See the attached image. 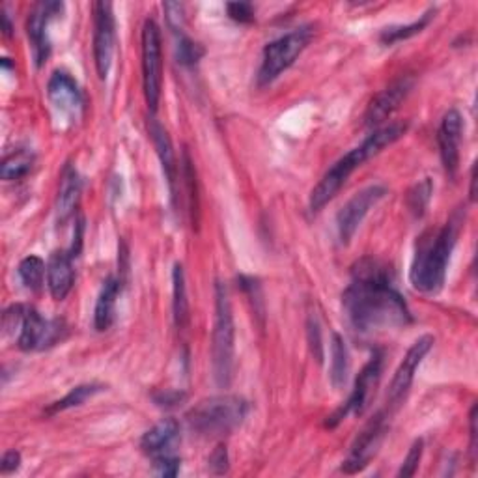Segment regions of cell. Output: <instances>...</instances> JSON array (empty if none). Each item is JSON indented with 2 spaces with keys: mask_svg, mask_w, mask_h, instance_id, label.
I'll return each instance as SVG.
<instances>
[{
  "mask_svg": "<svg viewBox=\"0 0 478 478\" xmlns=\"http://www.w3.org/2000/svg\"><path fill=\"white\" fill-rule=\"evenodd\" d=\"M342 305L359 333H374L413 321L403 298L394 290L391 271L374 259L353 266V280L342 293Z\"/></svg>",
  "mask_w": 478,
  "mask_h": 478,
  "instance_id": "cell-1",
  "label": "cell"
},
{
  "mask_svg": "<svg viewBox=\"0 0 478 478\" xmlns=\"http://www.w3.org/2000/svg\"><path fill=\"white\" fill-rule=\"evenodd\" d=\"M408 131L406 122H392L389 126H383L376 131H372L369 137H366L357 148L350 150L344 158H341L333 167H331L323 178L320 179L318 186L310 193V211L318 213L325 204L333 200L339 191L346 186L348 178L362 167V163L369 161L371 158L378 156L385 148H389L391 144L400 140Z\"/></svg>",
  "mask_w": 478,
  "mask_h": 478,
  "instance_id": "cell-2",
  "label": "cell"
},
{
  "mask_svg": "<svg viewBox=\"0 0 478 478\" xmlns=\"http://www.w3.org/2000/svg\"><path fill=\"white\" fill-rule=\"evenodd\" d=\"M462 219L453 220L439 229L424 232L417 241V252L412 264L410 280L422 293H437L445 284L451 254L458 241Z\"/></svg>",
  "mask_w": 478,
  "mask_h": 478,
  "instance_id": "cell-3",
  "label": "cell"
},
{
  "mask_svg": "<svg viewBox=\"0 0 478 478\" xmlns=\"http://www.w3.org/2000/svg\"><path fill=\"white\" fill-rule=\"evenodd\" d=\"M236 327L230 305L229 290L223 282L215 284V323H213V344L211 362L213 378L219 387H229L234 378V351H236Z\"/></svg>",
  "mask_w": 478,
  "mask_h": 478,
  "instance_id": "cell-4",
  "label": "cell"
},
{
  "mask_svg": "<svg viewBox=\"0 0 478 478\" xmlns=\"http://www.w3.org/2000/svg\"><path fill=\"white\" fill-rule=\"evenodd\" d=\"M247 412L249 403L239 396H211L198 402L188 413V422L200 435H225L243 422Z\"/></svg>",
  "mask_w": 478,
  "mask_h": 478,
  "instance_id": "cell-5",
  "label": "cell"
},
{
  "mask_svg": "<svg viewBox=\"0 0 478 478\" xmlns=\"http://www.w3.org/2000/svg\"><path fill=\"white\" fill-rule=\"evenodd\" d=\"M310 40H312L310 26H301L280 36L279 40L268 44L262 53V64L259 69V85L266 86L271 85L275 79H279L307 49Z\"/></svg>",
  "mask_w": 478,
  "mask_h": 478,
  "instance_id": "cell-6",
  "label": "cell"
},
{
  "mask_svg": "<svg viewBox=\"0 0 478 478\" xmlns=\"http://www.w3.org/2000/svg\"><path fill=\"white\" fill-rule=\"evenodd\" d=\"M142 85L146 103L156 113L163 88V49L161 30L154 19H146L142 26Z\"/></svg>",
  "mask_w": 478,
  "mask_h": 478,
  "instance_id": "cell-7",
  "label": "cell"
},
{
  "mask_svg": "<svg viewBox=\"0 0 478 478\" xmlns=\"http://www.w3.org/2000/svg\"><path fill=\"white\" fill-rule=\"evenodd\" d=\"M66 331L62 320H46L38 310L26 307L17 335V346L23 351H42L60 342Z\"/></svg>",
  "mask_w": 478,
  "mask_h": 478,
  "instance_id": "cell-8",
  "label": "cell"
},
{
  "mask_svg": "<svg viewBox=\"0 0 478 478\" xmlns=\"http://www.w3.org/2000/svg\"><path fill=\"white\" fill-rule=\"evenodd\" d=\"M381 369H383V355L374 353V357L364 364V369L357 376L355 387L346 402V406H342L333 417H329L327 421L329 428H335L348 413L361 417L366 410H369L371 402L374 398V392H376V387L381 378Z\"/></svg>",
  "mask_w": 478,
  "mask_h": 478,
  "instance_id": "cell-9",
  "label": "cell"
},
{
  "mask_svg": "<svg viewBox=\"0 0 478 478\" xmlns=\"http://www.w3.org/2000/svg\"><path fill=\"white\" fill-rule=\"evenodd\" d=\"M115 12L110 3L94 5V62L99 79H107L115 55Z\"/></svg>",
  "mask_w": 478,
  "mask_h": 478,
  "instance_id": "cell-10",
  "label": "cell"
},
{
  "mask_svg": "<svg viewBox=\"0 0 478 478\" xmlns=\"http://www.w3.org/2000/svg\"><path fill=\"white\" fill-rule=\"evenodd\" d=\"M385 432H387V417L385 413H378L369 424L362 428V432L353 441L350 454L342 463V471L346 474H355L369 467L371 460L378 454L381 447Z\"/></svg>",
  "mask_w": 478,
  "mask_h": 478,
  "instance_id": "cell-11",
  "label": "cell"
},
{
  "mask_svg": "<svg viewBox=\"0 0 478 478\" xmlns=\"http://www.w3.org/2000/svg\"><path fill=\"white\" fill-rule=\"evenodd\" d=\"M435 339L432 335H424L421 337L406 353V357H403V361L400 362V366L394 372V378L389 385V392H387V403L391 412L398 410L400 403L403 402V398L408 396L410 392V387L413 383V378H415V372L421 366L422 359L428 355V351L432 350Z\"/></svg>",
  "mask_w": 478,
  "mask_h": 478,
  "instance_id": "cell-12",
  "label": "cell"
},
{
  "mask_svg": "<svg viewBox=\"0 0 478 478\" xmlns=\"http://www.w3.org/2000/svg\"><path fill=\"white\" fill-rule=\"evenodd\" d=\"M387 195L383 186H371L353 195L337 215V230L342 245H348L369 211Z\"/></svg>",
  "mask_w": 478,
  "mask_h": 478,
  "instance_id": "cell-13",
  "label": "cell"
},
{
  "mask_svg": "<svg viewBox=\"0 0 478 478\" xmlns=\"http://www.w3.org/2000/svg\"><path fill=\"white\" fill-rule=\"evenodd\" d=\"M64 5L62 3H40L36 5L34 10L28 15L26 21V34L32 46V55L36 60V66L42 67L49 55H51V42H49V23L62 15Z\"/></svg>",
  "mask_w": 478,
  "mask_h": 478,
  "instance_id": "cell-14",
  "label": "cell"
},
{
  "mask_svg": "<svg viewBox=\"0 0 478 478\" xmlns=\"http://www.w3.org/2000/svg\"><path fill=\"white\" fill-rule=\"evenodd\" d=\"M47 97L53 105L56 113L69 122H76L85 107L83 92L77 85V81L73 79L69 73L66 71H55L49 83H47Z\"/></svg>",
  "mask_w": 478,
  "mask_h": 478,
  "instance_id": "cell-15",
  "label": "cell"
},
{
  "mask_svg": "<svg viewBox=\"0 0 478 478\" xmlns=\"http://www.w3.org/2000/svg\"><path fill=\"white\" fill-rule=\"evenodd\" d=\"M463 133V120L456 108H451L449 113L441 120L437 131V144H439V156L443 161L445 172L449 178H454L460 168V142Z\"/></svg>",
  "mask_w": 478,
  "mask_h": 478,
  "instance_id": "cell-16",
  "label": "cell"
},
{
  "mask_svg": "<svg viewBox=\"0 0 478 478\" xmlns=\"http://www.w3.org/2000/svg\"><path fill=\"white\" fill-rule=\"evenodd\" d=\"M413 88L412 77H400L392 85H389L385 90H381L369 105L364 113V126L366 127H378L383 124L394 110L402 105V101L410 96Z\"/></svg>",
  "mask_w": 478,
  "mask_h": 478,
  "instance_id": "cell-17",
  "label": "cell"
},
{
  "mask_svg": "<svg viewBox=\"0 0 478 478\" xmlns=\"http://www.w3.org/2000/svg\"><path fill=\"white\" fill-rule=\"evenodd\" d=\"M178 441H179V422L170 417V419H163L142 435L140 449L144 454L159 458L165 454H172Z\"/></svg>",
  "mask_w": 478,
  "mask_h": 478,
  "instance_id": "cell-18",
  "label": "cell"
},
{
  "mask_svg": "<svg viewBox=\"0 0 478 478\" xmlns=\"http://www.w3.org/2000/svg\"><path fill=\"white\" fill-rule=\"evenodd\" d=\"M81 191H83V181L79 172L67 167L62 174V183H60V189H58V197H56V223L60 227H64L69 219H73L77 211L79 200H81Z\"/></svg>",
  "mask_w": 478,
  "mask_h": 478,
  "instance_id": "cell-19",
  "label": "cell"
},
{
  "mask_svg": "<svg viewBox=\"0 0 478 478\" xmlns=\"http://www.w3.org/2000/svg\"><path fill=\"white\" fill-rule=\"evenodd\" d=\"M76 273H73L71 252L58 250L47 262V286L55 301H64L73 288Z\"/></svg>",
  "mask_w": 478,
  "mask_h": 478,
  "instance_id": "cell-20",
  "label": "cell"
},
{
  "mask_svg": "<svg viewBox=\"0 0 478 478\" xmlns=\"http://www.w3.org/2000/svg\"><path fill=\"white\" fill-rule=\"evenodd\" d=\"M120 280L117 279H107L101 291H99V298L96 303V310H94V327L99 333L103 331L110 329V325L115 323V316H117V301L120 296Z\"/></svg>",
  "mask_w": 478,
  "mask_h": 478,
  "instance_id": "cell-21",
  "label": "cell"
},
{
  "mask_svg": "<svg viewBox=\"0 0 478 478\" xmlns=\"http://www.w3.org/2000/svg\"><path fill=\"white\" fill-rule=\"evenodd\" d=\"M150 137L154 140L158 156L161 159V165H163L167 181H168V186H170L172 197L176 198V161H174V150H172L170 137H168L167 129L158 120L150 122Z\"/></svg>",
  "mask_w": 478,
  "mask_h": 478,
  "instance_id": "cell-22",
  "label": "cell"
},
{
  "mask_svg": "<svg viewBox=\"0 0 478 478\" xmlns=\"http://www.w3.org/2000/svg\"><path fill=\"white\" fill-rule=\"evenodd\" d=\"M172 310L174 321L178 329H183L189 321V301H188V288H186V273L183 266L176 264L172 271Z\"/></svg>",
  "mask_w": 478,
  "mask_h": 478,
  "instance_id": "cell-23",
  "label": "cell"
},
{
  "mask_svg": "<svg viewBox=\"0 0 478 478\" xmlns=\"http://www.w3.org/2000/svg\"><path fill=\"white\" fill-rule=\"evenodd\" d=\"M350 374V353L344 339L339 333L331 337V383L335 389H342Z\"/></svg>",
  "mask_w": 478,
  "mask_h": 478,
  "instance_id": "cell-24",
  "label": "cell"
},
{
  "mask_svg": "<svg viewBox=\"0 0 478 478\" xmlns=\"http://www.w3.org/2000/svg\"><path fill=\"white\" fill-rule=\"evenodd\" d=\"M46 273H47V266L40 256L30 254L19 264V277L30 291H40L44 288Z\"/></svg>",
  "mask_w": 478,
  "mask_h": 478,
  "instance_id": "cell-25",
  "label": "cell"
},
{
  "mask_svg": "<svg viewBox=\"0 0 478 478\" xmlns=\"http://www.w3.org/2000/svg\"><path fill=\"white\" fill-rule=\"evenodd\" d=\"M105 387L99 385V383H86V385H79L76 389H71L62 400L55 402L53 406L47 410V415H53V413H60V412H66V410H71V408H77V406H83V403L96 396L97 392H101Z\"/></svg>",
  "mask_w": 478,
  "mask_h": 478,
  "instance_id": "cell-26",
  "label": "cell"
},
{
  "mask_svg": "<svg viewBox=\"0 0 478 478\" xmlns=\"http://www.w3.org/2000/svg\"><path fill=\"white\" fill-rule=\"evenodd\" d=\"M435 10H428L419 21L412 23V25H406V26H391V28H385L380 36V40L385 44V46H392V44H398V42H403V40H410L413 38V36L421 34L428 23L432 21Z\"/></svg>",
  "mask_w": 478,
  "mask_h": 478,
  "instance_id": "cell-27",
  "label": "cell"
},
{
  "mask_svg": "<svg viewBox=\"0 0 478 478\" xmlns=\"http://www.w3.org/2000/svg\"><path fill=\"white\" fill-rule=\"evenodd\" d=\"M32 167H34V154L28 150H19L3 161L0 176H3V179L6 181L21 179L32 170Z\"/></svg>",
  "mask_w": 478,
  "mask_h": 478,
  "instance_id": "cell-28",
  "label": "cell"
},
{
  "mask_svg": "<svg viewBox=\"0 0 478 478\" xmlns=\"http://www.w3.org/2000/svg\"><path fill=\"white\" fill-rule=\"evenodd\" d=\"M432 193H433V183L430 178H424L422 181L417 183V186L410 189L406 197V204L415 219H421L426 213V208L432 200Z\"/></svg>",
  "mask_w": 478,
  "mask_h": 478,
  "instance_id": "cell-29",
  "label": "cell"
},
{
  "mask_svg": "<svg viewBox=\"0 0 478 478\" xmlns=\"http://www.w3.org/2000/svg\"><path fill=\"white\" fill-rule=\"evenodd\" d=\"M204 47L197 42H193L188 36L179 32V40L176 44V58L183 66H195L204 56Z\"/></svg>",
  "mask_w": 478,
  "mask_h": 478,
  "instance_id": "cell-30",
  "label": "cell"
},
{
  "mask_svg": "<svg viewBox=\"0 0 478 478\" xmlns=\"http://www.w3.org/2000/svg\"><path fill=\"white\" fill-rule=\"evenodd\" d=\"M422 451H424V443L422 439H417L415 443L412 445L406 460H403L400 471H398V476H413L419 469V463H421V458H422Z\"/></svg>",
  "mask_w": 478,
  "mask_h": 478,
  "instance_id": "cell-31",
  "label": "cell"
},
{
  "mask_svg": "<svg viewBox=\"0 0 478 478\" xmlns=\"http://www.w3.org/2000/svg\"><path fill=\"white\" fill-rule=\"evenodd\" d=\"M156 473L161 476H176L181 467V460L176 454H165L159 458H154Z\"/></svg>",
  "mask_w": 478,
  "mask_h": 478,
  "instance_id": "cell-32",
  "label": "cell"
},
{
  "mask_svg": "<svg viewBox=\"0 0 478 478\" xmlns=\"http://www.w3.org/2000/svg\"><path fill=\"white\" fill-rule=\"evenodd\" d=\"M208 465L211 469V473L215 474H225L229 471V451H227V445H217L215 451L211 453L209 460H208Z\"/></svg>",
  "mask_w": 478,
  "mask_h": 478,
  "instance_id": "cell-33",
  "label": "cell"
},
{
  "mask_svg": "<svg viewBox=\"0 0 478 478\" xmlns=\"http://www.w3.org/2000/svg\"><path fill=\"white\" fill-rule=\"evenodd\" d=\"M229 17L238 23H252L254 21V6L249 3H229L227 5Z\"/></svg>",
  "mask_w": 478,
  "mask_h": 478,
  "instance_id": "cell-34",
  "label": "cell"
},
{
  "mask_svg": "<svg viewBox=\"0 0 478 478\" xmlns=\"http://www.w3.org/2000/svg\"><path fill=\"white\" fill-rule=\"evenodd\" d=\"M186 398H188L186 392H179V391H161V392L154 394V400H156L158 406L167 408V410L179 406V403Z\"/></svg>",
  "mask_w": 478,
  "mask_h": 478,
  "instance_id": "cell-35",
  "label": "cell"
},
{
  "mask_svg": "<svg viewBox=\"0 0 478 478\" xmlns=\"http://www.w3.org/2000/svg\"><path fill=\"white\" fill-rule=\"evenodd\" d=\"M309 339H310V346H312V353L314 357L321 362L323 353H321V335H320V325L318 320L310 316L309 320Z\"/></svg>",
  "mask_w": 478,
  "mask_h": 478,
  "instance_id": "cell-36",
  "label": "cell"
},
{
  "mask_svg": "<svg viewBox=\"0 0 478 478\" xmlns=\"http://www.w3.org/2000/svg\"><path fill=\"white\" fill-rule=\"evenodd\" d=\"M19 465H21V454L17 451H8L3 456V462H0V471H3V474H8L17 471Z\"/></svg>",
  "mask_w": 478,
  "mask_h": 478,
  "instance_id": "cell-37",
  "label": "cell"
},
{
  "mask_svg": "<svg viewBox=\"0 0 478 478\" xmlns=\"http://www.w3.org/2000/svg\"><path fill=\"white\" fill-rule=\"evenodd\" d=\"M469 430H471V453H473V458H474V454H476V403L471 408Z\"/></svg>",
  "mask_w": 478,
  "mask_h": 478,
  "instance_id": "cell-38",
  "label": "cell"
},
{
  "mask_svg": "<svg viewBox=\"0 0 478 478\" xmlns=\"http://www.w3.org/2000/svg\"><path fill=\"white\" fill-rule=\"evenodd\" d=\"M3 30H5V34L8 36V38H10V36H12V23H10V15L6 14V10H3Z\"/></svg>",
  "mask_w": 478,
  "mask_h": 478,
  "instance_id": "cell-39",
  "label": "cell"
},
{
  "mask_svg": "<svg viewBox=\"0 0 478 478\" xmlns=\"http://www.w3.org/2000/svg\"><path fill=\"white\" fill-rule=\"evenodd\" d=\"M476 167H473V170H471V191H469V195H471V200H474V183H476Z\"/></svg>",
  "mask_w": 478,
  "mask_h": 478,
  "instance_id": "cell-40",
  "label": "cell"
}]
</instances>
